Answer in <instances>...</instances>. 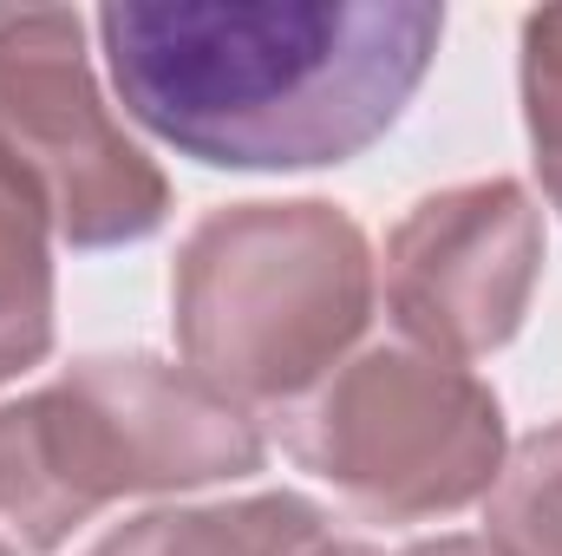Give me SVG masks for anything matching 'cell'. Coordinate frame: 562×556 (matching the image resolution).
Returning a JSON list of instances; mask_svg holds the SVG:
<instances>
[{
	"label": "cell",
	"instance_id": "1",
	"mask_svg": "<svg viewBox=\"0 0 562 556\" xmlns=\"http://www.w3.org/2000/svg\"><path fill=\"white\" fill-rule=\"evenodd\" d=\"M132 119L196 164L307 170L380 138L419 92L425 0H125L99 13Z\"/></svg>",
	"mask_w": 562,
	"mask_h": 556
},
{
	"label": "cell",
	"instance_id": "2",
	"mask_svg": "<svg viewBox=\"0 0 562 556\" xmlns=\"http://www.w3.org/2000/svg\"><path fill=\"white\" fill-rule=\"evenodd\" d=\"M256 465L262 432L229 393L150 354H99L0 407V544L46 556L112 498L196 491Z\"/></svg>",
	"mask_w": 562,
	"mask_h": 556
},
{
	"label": "cell",
	"instance_id": "3",
	"mask_svg": "<svg viewBox=\"0 0 562 556\" xmlns=\"http://www.w3.org/2000/svg\"><path fill=\"white\" fill-rule=\"evenodd\" d=\"M177 347L196 380L249 407L307 400L360 341L373 249L334 203L210 210L170 276Z\"/></svg>",
	"mask_w": 562,
	"mask_h": 556
},
{
	"label": "cell",
	"instance_id": "4",
	"mask_svg": "<svg viewBox=\"0 0 562 556\" xmlns=\"http://www.w3.org/2000/svg\"><path fill=\"white\" fill-rule=\"evenodd\" d=\"M288 452L373 518H438L497 485L504 413L458 360L373 347L294 400Z\"/></svg>",
	"mask_w": 562,
	"mask_h": 556
},
{
	"label": "cell",
	"instance_id": "5",
	"mask_svg": "<svg viewBox=\"0 0 562 556\" xmlns=\"http://www.w3.org/2000/svg\"><path fill=\"white\" fill-rule=\"evenodd\" d=\"M0 151L72 249L138 243L170 210L164 170L105 112L86 20L66 7H0Z\"/></svg>",
	"mask_w": 562,
	"mask_h": 556
},
{
	"label": "cell",
	"instance_id": "6",
	"mask_svg": "<svg viewBox=\"0 0 562 556\" xmlns=\"http://www.w3.org/2000/svg\"><path fill=\"white\" fill-rule=\"evenodd\" d=\"M543 269V216L510 177L413 203L386 236V308L438 360H477L524 327Z\"/></svg>",
	"mask_w": 562,
	"mask_h": 556
},
{
	"label": "cell",
	"instance_id": "7",
	"mask_svg": "<svg viewBox=\"0 0 562 556\" xmlns=\"http://www.w3.org/2000/svg\"><path fill=\"white\" fill-rule=\"evenodd\" d=\"M327 518L294 498H236V504H196V511H150L138 524L112 531L86 556H334Z\"/></svg>",
	"mask_w": 562,
	"mask_h": 556
},
{
	"label": "cell",
	"instance_id": "8",
	"mask_svg": "<svg viewBox=\"0 0 562 556\" xmlns=\"http://www.w3.org/2000/svg\"><path fill=\"white\" fill-rule=\"evenodd\" d=\"M46 203L26 170L0 151V380L33 367L53 347V256Z\"/></svg>",
	"mask_w": 562,
	"mask_h": 556
},
{
	"label": "cell",
	"instance_id": "9",
	"mask_svg": "<svg viewBox=\"0 0 562 556\" xmlns=\"http://www.w3.org/2000/svg\"><path fill=\"white\" fill-rule=\"evenodd\" d=\"M491 544L504 556H562V425L530 432L491 485Z\"/></svg>",
	"mask_w": 562,
	"mask_h": 556
},
{
	"label": "cell",
	"instance_id": "10",
	"mask_svg": "<svg viewBox=\"0 0 562 556\" xmlns=\"http://www.w3.org/2000/svg\"><path fill=\"white\" fill-rule=\"evenodd\" d=\"M524 119H530L543 190L562 210V7L524 20Z\"/></svg>",
	"mask_w": 562,
	"mask_h": 556
},
{
	"label": "cell",
	"instance_id": "11",
	"mask_svg": "<svg viewBox=\"0 0 562 556\" xmlns=\"http://www.w3.org/2000/svg\"><path fill=\"white\" fill-rule=\"evenodd\" d=\"M406 556H504L491 537H431V544H413Z\"/></svg>",
	"mask_w": 562,
	"mask_h": 556
},
{
	"label": "cell",
	"instance_id": "12",
	"mask_svg": "<svg viewBox=\"0 0 562 556\" xmlns=\"http://www.w3.org/2000/svg\"><path fill=\"white\" fill-rule=\"evenodd\" d=\"M334 556H373L367 544H334Z\"/></svg>",
	"mask_w": 562,
	"mask_h": 556
},
{
	"label": "cell",
	"instance_id": "13",
	"mask_svg": "<svg viewBox=\"0 0 562 556\" xmlns=\"http://www.w3.org/2000/svg\"><path fill=\"white\" fill-rule=\"evenodd\" d=\"M0 556H13V551H7V544H0Z\"/></svg>",
	"mask_w": 562,
	"mask_h": 556
}]
</instances>
